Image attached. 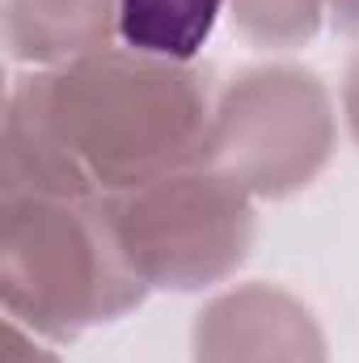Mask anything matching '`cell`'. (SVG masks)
Segmentation results:
<instances>
[{
	"mask_svg": "<svg viewBox=\"0 0 359 363\" xmlns=\"http://www.w3.org/2000/svg\"><path fill=\"white\" fill-rule=\"evenodd\" d=\"M326 9H330V17H334L338 30L359 34V0H326Z\"/></svg>",
	"mask_w": 359,
	"mask_h": 363,
	"instance_id": "cell-11",
	"label": "cell"
},
{
	"mask_svg": "<svg viewBox=\"0 0 359 363\" xmlns=\"http://www.w3.org/2000/svg\"><path fill=\"white\" fill-rule=\"evenodd\" d=\"M207 89L144 51H93L21 81L4 110V190L106 199L203 161Z\"/></svg>",
	"mask_w": 359,
	"mask_h": 363,
	"instance_id": "cell-1",
	"label": "cell"
},
{
	"mask_svg": "<svg viewBox=\"0 0 359 363\" xmlns=\"http://www.w3.org/2000/svg\"><path fill=\"white\" fill-rule=\"evenodd\" d=\"M118 34L131 51L186 64L211 34L224 0H114Z\"/></svg>",
	"mask_w": 359,
	"mask_h": 363,
	"instance_id": "cell-7",
	"label": "cell"
},
{
	"mask_svg": "<svg viewBox=\"0 0 359 363\" xmlns=\"http://www.w3.org/2000/svg\"><path fill=\"white\" fill-rule=\"evenodd\" d=\"M194 363H326V338L296 296L245 283L199 313Z\"/></svg>",
	"mask_w": 359,
	"mask_h": 363,
	"instance_id": "cell-5",
	"label": "cell"
},
{
	"mask_svg": "<svg viewBox=\"0 0 359 363\" xmlns=\"http://www.w3.org/2000/svg\"><path fill=\"white\" fill-rule=\"evenodd\" d=\"M114 26H118L114 0H9L4 4L9 51L26 64L60 68L93 51H106Z\"/></svg>",
	"mask_w": 359,
	"mask_h": 363,
	"instance_id": "cell-6",
	"label": "cell"
},
{
	"mask_svg": "<svg viewBox=\"0 0 359 363\" xmlns=\"http://www.w3.org/2000/svg\"><path fill=\"white\" fill-rule=\"evenodd\" d=\"M326 0H233V21L263 47H300L317 34Z\"/></svg>",
	"mask_w": 359,
	"mask_h": 363,
	"instance_id": "cell-8",
	"label": "cell"
},
{
	"mask_svg": "<svg viewBox=\"0 0 359 363\" xmlns=\"http://www.w3.org/2000/svg\"><path fill=\"white\" fill-rule=\"evenodd\" d=\"M101 203L118 250L148 287H211L245 262L254 241L250 194L211 165H186Z\"/></svg>",
	"mask_w": 359,
	"mask_h": 363,
	"instance_id": "cell-3",
	"label": "cell"
},
{
	"mask_svg": "<svg viewBox=\"0 0 359 363\" xmlns=\"http://www.w3.org/2000/svg\"><path fill=\"white\" fill-rule=\"evenodd\" d=\"M4 363H55V355L43 351L34 338H26L21 325L9 317V325H4Z\"/></svg>",
	"mask_w": 359,
	"mask_h": 363,
	"instance_id": "cell-9",
	"label": "cell"
},
{
	"mask_svg": "<svg viewBox=\"0 0 359 363\" xmlns=\"http://www.w3.org/2000/svg\"><path fill=\"white\" fill-rule=\"evenodd\" d=\"M343 110H347V123H351V135L359 140V60L347 72V89H343Z\"/></svg>",
	"mask_w": 359,
	"mask_h": 363,
	"instance_id": "cell-10",
	"label": "cell"
},
{
	"mask_svg": "<svg viewBox=\"0 0 359 363\" xmlns=\"http://www.w3.org/2000/svg\"><path fill=\"white\" fill-rule=\"evenodd\" d=\"M0 291L13 321L77 338L136 308L148 283L131 271L101 199L4 190Z\"/></svg>",
	"mask_w": 359,
	"mask_h": 363,
	"instance_id": "cell-2",
	"label": "cell"
},
{
	"mask_svg": "<svg viewBox=\"0 0 359 363\" xmlns=\"http://www.w3.org/2000/svg\"><path fill=\"white\" fill-rule=\"evenodd\" d=\"M334 152V110L326 85L292 64L241 72L211 114L203 165L245 194L283 199L321 174Z\"/></svg>",
	"mask_w": 359,
	"mask_h": 363,
	"instance_id": "cell-4",
	"label": "cell"
}]
</instances>
